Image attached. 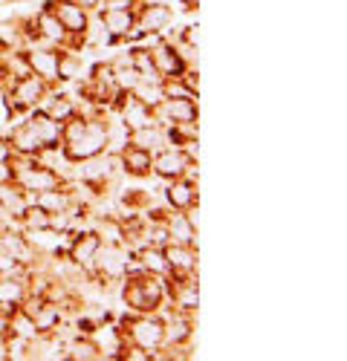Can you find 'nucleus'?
Segmentation results:
<instances>
[{"instance_id":"obj_1","label":"nucleus","mask_w":347,"mask_h":361,"mask_svg":"<svg viewBox=\"0 0 347 361\" xmlns=\"http://www.w3.org/2000/svg\"><path fill=\"white\" fill-rule=\"evenodd\" d=\"M122 329H125V338L128 344L133 347H142L148 353H157L162 344H165V336H162V318L157 312H142V315H133L125 310V315L119 318Z\"/></svg>"},{"instance_id":"obj_2","label":"nucleus","mask_w":347,"mask_h":361,"mask_svg":"<svg viewBox=\"0 0 347 361\" xmlns=\"http://www.w3.org/2000/svg\"><path fill=\"white\" fill-rule=\"evenodd\" d=\"M174 20H177V12H174L171 4H142L136 12V32H139V44L151 47L159 38H165Z\"/></svg>"},{"instance_id":"obj_3","label":"nucleus","mask_w":347,"mask_h":361,"mask_svg":"<svg viewBox=\"0 0 347 361\" xmlns=\"http://www.w3.org/2000/svg\"><path fill=\"white\" fill-rule=\"evenodd\" d=\"M104 150H107V122H104V116L87 118V128L81 130V136H75L73 142L64 145V154H67L70 162L99 157V154H104Z\"/></svg>"},{"instance_id":"obj_4","label":"nucleus","mask_w":347,"mask_h":361,"mask_svg":"<svg viewBox=\"0 0 347 361\" xmlns=\"http://www.w3.org/2000/svg\"><path fill=\"white\" fill-rule=\"evenodd\" d=\"M194 165H197V157L194 154H188V150H183V147L168 145V147H162V150H157V154H154L151 173L157 179H162V183H171V179L185 176L188 168H194Z\"/></svg>"},{"instance_id":"obj_5","label":"nucleus","mask_w":347,"mask_h":361,"mask_svg":"<svg viewBox=\"0 0 347 361\" xmlns=\"http://www.w3.org/2000/svg\"><path fill=\"white\" fill-rule=\"evenodd\" d=\"M200 118V104L197 99H162L154 107V122L159 128L183 125V122H197Z\"/></svg>"},{"instance_id":"obj_6","label":"nucleus","mask_w":347,"mask_h":361,"mask_svg":"<svg viewBox=\"0 0 347 361\" xmlns=\"http://www.w3.org/2000/svg\"><path fill=\"white\" fill-rule=\"evenodd\" d=\"M26 55V64H29V73L44 78L47 84L52 87H61L58 81V49L55 47H47V44H29L23 49Z\"/></svg>"},{"instance_id":"obj_7","label":"nucleus","mask_w":347,"mask_h":361,"mask_svg":"<svg viewBox=\"0 0 347 361\" xmlns=\"http://www.w3.org/2000/svg\"><path fill=\"white\" fill-rule=\"evenodd\" d=\"M165 208H171V212H188V208L200 205V183H194V179H171V183L162 185L159 191Z\"/></svg>"},{"instance_id":"obj_8","label":"nucleus","mask_w":347,"mask_h":361,"mask_svg":"<svg viewBox=\"0 0 347 361\" xmlns=\"http://www.w3.org/2000/svg\"><path fill=\"white\" fill-rule=\"evenodd\" d=\"M44 6L52 9V15L61 20V26L84 47V29H87V20H90V15H87V12L75 4V0H47Z\"/></svg>"},{"instance_id":"obj_9","label":"nucleus","mask_w":347,"mask_h":361,"mask_svg":"<svg viewBox=\"0 0 347 361\" xmlns=\"http://www.w3.org/2000/svg\"><path fill=\"white\" fill-rule=\"evenodd\" d=\"M162 255H165V263H168V275L174 278H188V275H197V246H188V243H165L162 246Z\"/></svg>"},{"instance_id":"obj_10","label":"nucleus","mask_w":347,"mask_h":361,"mask_svg":"<svg viewBox=\"0 0 347 361\" xmlns=\"http://www.w3.org/2000/svg\"><path fill=\"white\" fill-rule=\"evenodd\" d=\"M6 139V145H9V154H20V157H35L38 150L44 147V142L38 139V133L29 128V122H26V116L23 118H18V122L6 130V133H0Z\"/></svg>"},{"instance_id":"obj_11","label":"nucleus","mask_w":347,"mask_h":361,"mask_svg":"<svg viewBox=\"0 0 347 361\" xmlns=\"http://www.w3.org/2000/svg\"><path fill=\"white\" fill-rule=\"evenodd\" d=\"M148 52H151V61H154V70H157L159 78H177V75H183V70H188L185 61L177 55V49H174L165 38L151 44Z\"/></svg>"},{"instance_id":"obj_12","label":"nucleus","mask_w":347,"mask_h":361,"mask_svg":"<svg viewBox=\"0 0 347 361\" xmlns=\"http://www.w3.org/2000/svg\"><path fill=\"white\" fill-rule=\"evenodd\" d=\"M29 295V286H26V269L20 275H6L0 278V312L9 315L12 310H18Z\"/></svg>"},{"instance_id":"obj_13","label":"nucleus","mask_w":347,"mask_h":361,"mask_svg":"<svg viewBox=\"0 0 347 361\" xmlns=\"http://www.w3.org/2000/svg\"><path fill=\"white\" fill-rule=\"evenodd\" d=\"M90 228L99 234L102 246H125V220L119 214H96L90 220Z\"/></svg>"},{"instance_id":"obj_14","label":"nucleus","mask_w":347,"mask_h":361,"mask_svg":"<svg viewBox=\"0 0 347 361\" xmlns=\"http://www.w3.org/2000/svg\"><path fill=\"white\" fill-rule=\"evenodd\" d=\"M32 321H35V333L47 336V333H55V329L61 326V321H67V315H64V310H61L58 300L44 298L41 304L32 310Z\"/></svg>"},{"instance_id":"obj_15","label":"nucleus","mask_w":347,"mask_h":361,"mask_svg":"<svg viewBox=\"0 0 347 361\" xmlns=\"http://www.w3.org/2000/svg\"><path fill=\"white\" fill-rule=\"evenodd\" d=\"M165 231H168V243H188V246H197V226L188 220L185 212H168V217H165Z\"/></svg>"},{"instance_id":"obj_16","label":"nucleus","mask_w":347,"mask_h":361,"mask_svg":"<svg viewBox=\"0 0 347 361\" xmlns=\"http://www.w3.org/2000/svg\"><path fill=\"white\" fill-rule=\"evenodd\" d=\"M87 75L84 49H58V81H81Z\"/></svg>"},{"instance_id":"obj_17","label":"nucleus","mask_w":347,"mask_h":361,"mask_svg":"<svg viewBox=\"0 0 347 361\" xmlns=\"http://www.w3.org/2000/svg\"><path fill=\"white\" fill-rule=\"evenodd\" d=\"M119 157H122L125 176H133V179L151 176V165H154V154H151V150H142V147L128 145L125 150H119Z\"/></svg>"},{"instance_id":"obj_18","label":"nucleus","mask_w":347,"mask_h":361,"mask_svg":"<svg viewBox=\"0 0 347 361\" xmlns=\"http://www.w3.org/2000/svg\"><path fill=\"white\" fill-rule=\"evenodd\" d=\"M29 202H32V197H29L20 185H15L12 179L9 183H0V205H4V212L9 214V220H20L23 212L29 208Z\"/></svg>"},{"instance_id":"obj_19","label":"nucleus","mask_w":347,"mask_h":361,"mask_svg":"<svg viewBox=\"0 0 347 361\" xmlns=\"http://www.w3.org/2000/svg\"><path fill=\"white\" fill-rule=\"evenodd\" d=\"M26 122H29V128L38 133V139L44 145H61V122L49 118L44 110H29L26 113Z\"/></svg>"},{"instance_id":"obj_20","label":"nucleus","mask_w":347,"mask_h":361,"mask_svg":"<svg viewBox=\"0 0 347 361\" xmlns=\"http://www.w3.org/2000/svg\"><path fill=\"white\" fill-rule=\"evenodd\" d=\"M128 145H133V147H142V150H151V154H157V150L168 147V133H165V128H159V125H145V128L130 130Z\"/></svg>"},{"instance_id":"obj_21","label":"nucleus","mask_w":347,"mask_h":361,"mask_svg":"<svg viewBox=\"0 0 347 361\" xmlns=\"http://www.w3.org/2000/svg\"><path fill=\"white\" fill-rule=\"evenodd\" d=\"M67 361H102V350L93 336L75 333L67 341Z\"/></svg>"},{"instance_id":"obj_22","label":"nucleus","mask_w":347,"mask_h":361,"mask_svg":"<svg viewBox=\"0 0 347 361\" xmlns=\"http://www.w3.org/2000/svg\"><path fill=\"white\" fill-rule=\"evenodd\" d=\"M133 257L139 260V266L148 275H168V263H165V255L159 246H142Z\"/></svg>"},{"instance_id":"obj_23","label":"nucleus","mask_w":347,"mask_h":361,"mask_svg":"<svg viewBox=\"0 0 347 361\" xmlns=\"http://www.w3.org/2000/svg\"><path fill=\"white\" fill-rule=\"evenodd\" d=\"M6 333L9 336H20V338H35L38 333H35V321H32V315H29L26 310H12L9 312V318H6Z\"/></svg>"},{"instance_id":"obj_24","label":"nucleus","mask_w":347,"mask_h":361,"mask_svg":"<svg viewBox=\"0 0 347 361\" xmlns=\"http://www.w3.org/2000/svg\"><path fill=\"white\" fill-rule=\"evenodd\" d=\"M130 96L139 99L142 104H148L151 110L165 99L162 96V81H148V78H139V84L130 90Z\"/></svg>"},{"instance_id":"obj_25","label":"nucleus","mask_w":347,"mask_h":361,"mask_svg":"<svg viewBox=\"0 0 347 361\" xmlns=\"http://www.w3.org/2000/svg\"><path fill=\"white\" fill-rule=\"evenodd\" d=\"M162 96L165 99H197V93L180 75L177 78H162Z\"/></svg>"},{"instance_id":"obj_26","label":"nucleus","mask_w":347,"mask_h":361,"mask_svg":"<svg viewBox=\"0 0 347 361\" xmlns=\"http://www.w3.org/2000/svg\"><path fill=\"white\" fill-rule=\"evenodd\" d=\"M41 226H49V214L44 212V208H38L35 202H29L23 217L18 220V228H41Z\"/></svg>"},{"instance_id":"obj_27","label":"nucleus","mask_w":347,"mask_h":361,"mask_svg":"<svg viewBox=\"0 0 347 361\" xmlns=\"http://www.w3.org/2000/svg\"><path fill=\"white\" fill-rule=\"evenodd\" d=\"M23 263H18L12 255H6V252H0V278H6V275H20L23 272Z\"/></svg>"},{"instance_id":"obj_28","label":"nucleus","mask_w":347,"mask_h":361,"mask_svg":"<svg viewBox=\"0 0 347 361\" xmlns=\"http://www.w3.org/2000/svg\"><path fill=\"white\" fill-rule=\"evenodd\" d=\"M168 35H174L177 41H185V44H194V47H200V26L197 23H185L180 32H168Z\"/></svg>"},{"instance_id":"obj_29","label":"nucleus","mask_w":347,"mask_h":361,"mask_svg":"<svg viewBox=\"0 0 347 361\" xmlns=\"http://www.w3.org/2000/svg\"><path fill=\"white\" fill-rule=\"evenodd\" d=\"M75 4H78L87 15H96V12H102V9H104V0H75Z\"/></svg>"},{"instance_id":"obj_30","label":"nucleus","mask_w":347,"mask_h":361,"mask_svg":"<svg viewBox=\"0 0 347 361\" xmlns=\"http://www.w3.org/2000/svg\"><path fill=\"white\" fill-rule=\"evenodd\" d=\"M177 4H180L183 12H188V15H194V12L200 9V0H177Z\"/></svg>"},{"instance_id":"obj_31","label":"nucleus","mask_w":347,"mask_h":361,"mask_svg":"<svg viewBox=\"0 0 347 361\" xmlns=\"http://www.w3.org/2000/svg\"><path fill=\"white\" fill-rule=\"evenodd\" d=\"M9 179H12V168L6 159H0V183H9Z\"/></svg>"},{"instance_id":"obj_32","label":"nucleus","mask_w":347,"mask_h":361,"mask_svg":"<svg viewBox=\"0 0 347 361\" xmlns=\"http://www.w3.org/2000/svg\"><path fill=\"white\" fill-rule=\"evenodd\" d=\"M9 223H15V220H9V214L4 212V205H0V228H6Z\"/></svg>"},{"instance_id":"obj_33","label":"nucleus","mask_w":347,"mask_h":361,"mask_svg":"<svg viewBox=\"0 0 347 361\" xmlns=\"http://www.w3.org/2000/svg\"><path fill=\"white\" fill-rule=\"evenodd\" d=\"M142 4H174V0H142Z\"/></svg>"},{"instance_id":"obj_34","label":"nucleus","mask_w":347,"mask_h":361,"mask_svg":"<svg viewBox=\"0 0 347 361\" xmlns=\"http://www.w3.org/2000/svg\"><path fill=\"white\" fill-rule=\"evenodd\" d=\"M6 55V47H4V41H0V58H4Z\"/></svg>"},{"instance_id":"obj_35","label":"nucleus","mask_w":347,"mask_h":361,"mask_svg":"<svg viewBox=\"0 0 347 361\" xmlns=\"http://www.w3.org/2000/svg\"><path fill=\"white\" fill-rule=\"evenodd\" d=\"M6 4H9V0H6ZM12 4H20V0H12Z\"/></svg>"},{"instance_id":"obj_36","label":"nucleus","mask_w":347,"mask_h":361,"mask_svg":"<svg viewBox=\"0 0 347 361\" xmlns=\"http://www.w3.org/2000/svg\"><path fill=\"white\" fill-rule=\"evenodd\" d=\"M122 4H133V0H122Z\"/></svg>"}]
</instances>
